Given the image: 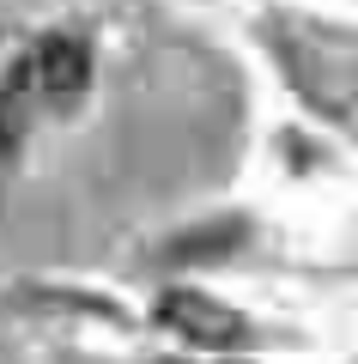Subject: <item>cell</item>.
<instances>
[{
    "instance_id": "cell-1",
    "label": "cell",
    "mask_w": 358,
    "mask_h": 364,
    "mask_svg": "<svg viewBox=\"0 0 358 364\" xmlns=\"http://www.w3.org/2000/svg\"><path fill=\"white\" fill-rule=\"evenodd\" d=\"M158 322L170 328L177 340H189V346L201 352H237L249 346V322L237 310H225L219 298H206V291H164L158 298Z\"/></svg>"
},
{
    "instance_id": "cell-2",
    "label": "cell",
    "mask_w": 358,
    "mask_h": 364,
    "mask_svg": "<svg viewBox=\"0 0 358 364\" xmlns=\"http://www.w3.org/2000/svg\"><path fill=\"white\" fill-rule=\"evenodd\" d=\"M31 85H37V97H49V104H73L79 91L91 85V49L79 37H67V31L37 37L31 43Z\"/></svg>"
},
{
    "instance_id": "cell-3",
    "label": "cell",
    "mask_w": 358,
    "mask_h": 364,
    "mask_svg": "<svg viewBox=\"0 0 358 364\" xmlns=\"http://www.w3.org/2000/svg\"><path fill=\"white\" fill-rule=\"evenodd\" d=\"M243 237V225L231 219V225H213V231H194V237H182L177 249H170V261H201V255H225L231 243Z\"/></svg>"
}]
</instances>
